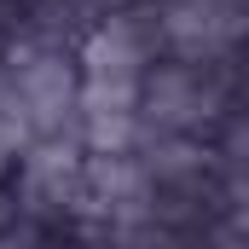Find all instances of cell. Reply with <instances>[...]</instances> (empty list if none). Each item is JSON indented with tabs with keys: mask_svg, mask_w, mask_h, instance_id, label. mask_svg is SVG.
Listing matches in <instances>:
<instances>
[{
	"mask_svg": "<svg viewBox=\"0 0 249 249\" xmlns=\"http://www.w3.org/2000/svg\"><path fill=\"white\" fill-rule=\"evenodd\" d=\"M151 18H157L162 47L197 64L232 58V47L244 35V0H162Z\"/></svg>",
	"mask_w": 249,
	"mask_h": 249,
	"instance_id": "7a4b0ae2",
	"label": "cell"
},
{
	"mask_svg": "<svg viewBox=\"0 0 249 249\" xmlns=\"http://www.w3.org/2000/svg\"><path fill=\"white\" fill-rule=\"evenodd\" d=\"M232 105V58L197 64V58H174V64H151L139 81V127L145 133H186L203 139L209 127L226 116Z\"/></svg>",
	"mask_w": 249,
	"mask_h": 249,
	"instance_id": "6da1fadb",
	"label": "cell"
}]
</instances>
